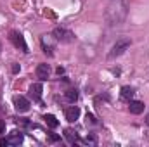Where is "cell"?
<instances>
[{
	"instance_id": "cell-1",
	"label": "cell",
	"mask_w": 149,
	"mask_h": 147,
	"mask_svg": "<svg viewBox=\"0 0 149 147\" xmlns=\"http://www.w3.org/2000/svg\"><path fill=\"white\" fill-rule=\"evenodd\" d=\"M130 47V40L128 38H120L114 45H113V49H111V52H109V59H114V57H118V55H121L127 49Z\"/></svg>"
},
{
	"instance_id": "cell-2",
	"label": "cell",
	"mask_w": 149,
	"mask_h": 147,
	"mask_svg": "<svg viewBox=\"0 0 149 147\" xmlns=\"http://www.w3.org/2000/svg\"><path fill=\"white\" fill-rule=\"evenodd\" d=\"M9 40L14 43V47L21 49L23 52H28V45H26V42H24V38H23L21 33H17V31H10V33H9Z\"/></svg>"
},
{
	"instance_id": "cell-3",
	"label": "cell",
	"mask_w": 149,
	"mask_h": 147,
	"mask_svg": "<svg viewBox=\"0 0 149 147\" xmlns=\"http://www.w3.org/2000/svg\"><path fill=\"white\" fill-rule=\"evenodd\" d=\"M52 35H54V38L57 42H63V43H70L73 40V33L68 31V30H64V28H56Z\"/></svg>"
},
{
	"instance_id": "cell-4",
	"label": "cell",
	"mask_w": 149,
	"mask_h": 147,
	"mask_svg": "<svg viewBox=\"0 0 149 147\" xmlns=\"http://www.w3.org/2000/svg\"><path fill=\"white\" fill-rule=\"evenodd\" d=\"M14 107L17 112H26V111H30V101L23 95H16L14 97Z\"/></svg>"
},
{
	"instance_id": "cell-5",
	"label": "cell",
	"mask_w": 149,
	"mask_h": 147,
	"mask_svg": "<svg viewBox=\"0 0 149 147\" xmlns=\"http://www.w3.org/2000/svg\"><path fill=\"white\" fill-rule=\"evenodd\" d=\"M64 116H66V119H68L70 123H74V121L80 118V107H78V106H70V107H66Z\"/></svg>"
},
{
	"instance_id": "cell-6",
	"label": "cell",
	"mask_w": 149,
	"mask_h": 147,
	"mask_svg": "<svg viewBox=\"0 0 149 147\" xmlns=\"http://www.w3.org/2000/svg\"><path fill=\"white\" fill-rule=\"evenodd\" d=\"M49 74H50V66L49 64H38V68H37V76H38V80L40 81H45L47 78H49Z\"/></svg>"
},
{
	"instance_id": "cell-7",
	"label": "cell",
	"mask_w": 149,
	"mask_h": 147,
	"mask_svg": "<svg viewBox=\"0 0 149 147\" xmlns=\"http://www.w3.org/2000/svg\"><path fill=\"white\" fill-rule=\"evenodd\" d=\"M42 85L40 83H35V85H31L30 87V97L35 101V102H40L42 101Z\"/></svg>"
},
{
	"instance_id": "cell-8",
	"label": "cell",
	"mask_w": 149,
	"mask_h": 147,
	"mask_svg": "<svg viewBox=\"0 0 149 147\" xmlns=\"http://www.w3.org/2000/svg\"><path fill=\"white\" fill-rule=\"evenodd\" d=\"M23 139H24V135L21 132H12V133H9L7 142H9V146H19L23 142Z\"/></svg>"
},
{
	"instance_id": "cell-9",
	"label": "cell",
	"mask_w": 149,
	"mask_h": 147,
	"mask_svg": "<svg viewBox=\"0 0 149 147\" xmlns=\"http://www.w3.org/2000/svg\"><path fill=\"white\" fill-rule=\"evenodd\" d=\"M130 112L132 114H141L142 111H144V102H141V101H130Z\"/></svg>"
},
{
	"instance_id": "cell-10",
	"label": "cell",
	"mask_w": 149,
	"mask_h": 147,
	"mask_svg": "<svg viewBox=\"0 0 149 147\" xmlns=\"http://www.w3.org/2000/svg\"><path fill=\"white\" fill-rule=\"evenodd\" d=\"M134 94H135V90H134L132 87H123V88H121V99H123V101H128V102H130V101L134 99Z\"/></svg>"
},
{
	"instance_id": "cell-11",
	"label": "cell",
	"mask_w": 149,
	"mask_h": 147,
	"mask_svg": "<svg viewBox=\"0 0 149 147\" xmlns=\"http://www.w3.org/2000/svg\"><path fill=\"white\" fill-rule=\"evenodd\" d=\"M43 119H45V123H47L50 128H57V126H59V121L56 119V116H54V114H45V116H43Z\"/></svg>"
},
{
	"instance_id": "cell-12",
	"label": "cell",
	"mask_w": 149,
	"mask_h": 147,
	"mask_svg": "<svg viewBox=\"0 0 149 147\" xmlns=\"http://www.w3.org/2000/svg\"><path fill=\"white\" fill-rule=\"evenodd\" d=\"M76 99H78V92H76L74 88L66 90V101H68V102H76Z\"/></svg>"
},
{
	"instance_id": "cell-13",
	"label": "cell",
	"mask_w": 149,
	"mask_h": 147,
	"mask_svg": "<svg viewBox=\"0 0 149 147\" xmlns=\"http://www.w3.org/2000/svg\"><path fill=\"white\" fill-rule=\"evenodd\" d=\"M64 137H66L71 144H74V142H76V139H78V137H76V132H73L71 128H66V130H64Z\"/></svg>"
},
{
	"instance_id": "cell-14",
	"label": "cell",
	"mask_w": 149,
	"mask_h": 147,
	"mask_svg": "<svg viewBox=\"0 0 149 147\" xmlns=\"http://www.w3.org/2000/svg\"><path fill=\"white\" fill-rule=\"evenodd\" d=\"M87 123H90V125H95V118H94L92 114H87Z\"/></svg>"
},
{
	"instance_id": "cell-15",
	"label": "cell",
	"mask_w": 149,
	"mask_h": 147,
	"mask_svg": "<svg viewBox=\"0 0 149 147\" xmlns=\"http://www.w3.org/2000/svg\"><path fill=\"white\" fill-rule=\"evenodd\" d=\"M49 140H50V142H57V140H59V137H57V135H54V133H50V135H49Z\"/></svg>"
},
{
	"instance_id": "cell-16",
	"label": "cell",
	"mask_w": 149,
	"mask_h": 147,
	"mask_svg": "<svg viewBox=\"0 0 149 147\" xmlns=\"http://www.w3.org/2000/svg\"><path fill=\"white\" fill-rule=\"evenodd\" d=\"M3 132H5V123L0 119V133H3Z\"/></svg>"
},
{
	"instance_id": "cell-17",
	"label": "cell",
	"mask_w": 149,
	"mask_h": 147,
	"mask_svg": "<svg viewBox=\"0 0 149 147\" xmlns=\"http://www.w3.org/2000/svg\"><path fill=\"white\" fill-rule=\"evenodd\" d=\"M17 71H19V64H14L12 66V73H17Z\"/></svg>"
},
{
	"instance_id": "cell-18",
	"label": "cell",
	"mask_w": 149,
	"mask_h": 147,
	"mask_svg": "<svg viewBox=\"0 0 149 147\" xmlns=\"http://www.w3.org/2000/svg\"><path fill=\"white\" fill-rule=\"evenodd\" d=\"M9 142H7V139H0V146H7Z\"/></svg>"
},
{
	"instance_id": "cell-19",
	"label": "cell",
	"mask_w": 149,
	"mask_h": 147,
	"mask_svg": "<svg viewBox=\"0 0 149 147\" xmlns=\"http://www.w3.org/2000/svg\"><path fill=\"white\" fill-rule=\"evenodd\" d=\"M146 125H148V126H149V114H148V116H146Z\"/></svg>"
}]
</instances>
